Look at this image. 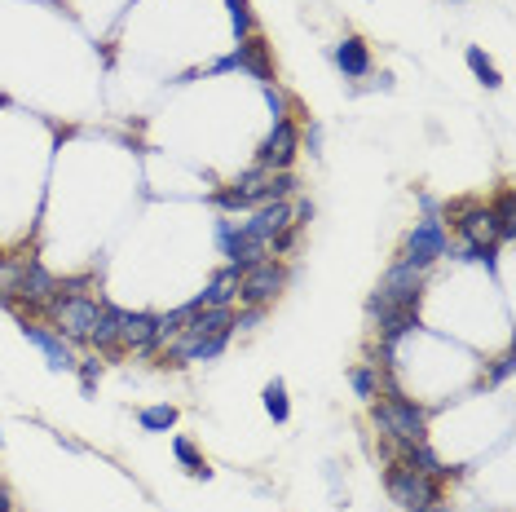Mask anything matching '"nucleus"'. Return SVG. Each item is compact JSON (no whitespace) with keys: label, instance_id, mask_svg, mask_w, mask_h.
<instances>
[{"label":"nucleus","instance_id":"nucleus-5","mask_svg":"<svg viewBox=\"0 0 516 512\" xmlns=\"http://www.w3.org/2000/svg\"><path fill=\"white\" fill-rule=\"evenodd\" d=\"M287 287V265L283 261H256L243 270L239 279V305H261L270 309V301H278V292Z\"/></svg>","mask_w":516,"mask_h":512},{"label":"nucleus","instance_id":"nucleus-7","mask_svg":"<svg viewBox=\"0 0 516 512\" xmlns=\"http://www.w3.org/2000/svg\"><path fill=\"white\" fill-rule=\"evenodd\" d=\"M419 292H424V270L411 261H397L389 265V274L380 279L375 296H380L389 309H415L419 305Z\"/></svg>","mask_w":516,"mask_h":512},{"label":"nucleus","instance_id":"nucleus-8","mask_svg":"<svg viewBox=\"0 0 516 512\" xmlns=\"http://www.w3.org/2000/svg\"><path fill=\"white\" fill-rule=\"evenodd\" d=\"M446 252H450L446 226H442L437 217H424L411 234H406V256H402V261H411V265H419V270H428V265L442 261Z\"/></svg>","mask_w":516,"mask_h":512},{"label":"nucleus","instance_id":"nucleus-29","mask_svg":"<svg viewBox=\"0 0 516 512\" xmlns=\"http://www.w3.org/2000/svg\"><path fill=\"white\" fill-rule=\"evenodd\" d=\"M261 318H265V309H261V305H243L239 314H234V332H252V327L261 323Z\"/></svg>","mask_w":516,"mask_h":512},{"label":"nucleus","instance_id":"nucleus-13","mask_svg":"<svg viewBox=\"0 0 516 512\" xmlns=\"http://www.w3.org/2000/svg\"><path fill=\"white\" fill-rule=\"evenodd\" d=\"M239 279H243V270L239 265H221L217 274L208 279V287L195 296V305L199 309H221V305H234L239 301Z\"/></svg>","mask_w":516,"mask_h":512},{"label":"nucleus","instance_id":"nucleus-17","mask_svg":"<svg viewBox=\"0 0 516 512\" xmlns=\"http://www.w3.org/2000/svg\"><path fill=\"white\" fill-rule=\"evenodd\" d=\"M336 67L349 80L371 76V49H367V40H362V36H344L340 45H336Z\"/></svg>","mask_w":516,"mask_h":512},{"label":"nucleus","instance_id":"nucleus-3","mask_svg":"<svg viewBox=\"0 0 516 512\" xmlns=\"http://www.w3.org/2000/svg\"><path fill=\"white\" fill-rule=\"evenodd\" d=\"M98 301L93 296H53L45 305V314L53 318V332H58L67 345H89V332L93 323H98Z\"/></svg>","mask_w":516,"mask_h":512},{"label":"nucleus","instance_id":"nucleus-33","mask_svg":"<svg viewBox=\"0 0 516 512\" xmlns=\"http://www.w3.org/2000/svg\"><path fill=\"white\" fill-rule=\"evenodd\" d=\"M318 146H322V128L314 124V128H309V151H314V155H318Z\"/></svg>","mask_w":516,"mask_h":512},{"label":"nucleus","instance_id":"nucleus-14","mask_svg":"<svg viewBox=\"0 0 516 512\" xmlns=\"http://www.w3.org/2000/svg\"><path fill=\"white\" fill-rule=\"evenodd\" d=\"M287 226H292V204H287V199L261 204V208L252 212V221H243V230L252 234V239H265V243H270L274 234H283Z\"/></svg>","mask_w":516,"mask_h":512},{"label":"nucleus","instance_id":"nucleus-19","mask_svg":"<svg viewBox=\"0 0 516 512\" xmlns=\"http://www.w3.org/2000/svg\"><path fill=\"white\" fill-rule=\"evenodd\" d=\"M402 460L411 464V468H419V473H428L433 482H446V477H455L459 468H446L442 460H437L433 451H428V442H411V446H402Z\"/></svg>","mask_w":516,"mask_h":512},{"label":"nucleus","instance_id":"nucleus-24","mask_svg":"<svg viewBox=\"0 0 516 512\" xmlns=\"http://www.w3.org/2000/svg\"><path fill=\"white\" fill-rule=\"evenodd\" d=\"M464 62H468V71H472V76H477L481 84H486V89H499V84H503L499 67H494V62L486 58V49H477V45H472V49L464 53Z\"/></svg>","mask_w":516,"mask_h":512},{"label":"nucleus","instance_id":"nucleus-1","mask_svg":"<svg viewBox=\"0 0 516 512\" xmlns=\"http://www.w3.org/2000/svg\"><path fill=\"white\" fill-rule=\"evenodd\" d=\"M371 424L389 437V442H397V446H411V442H424V437H428L424 407H415L411 398H402V393H397V384H393V389H384L380 402H371Z\"/></svg>","mask_w":516,"mask_h":512},{"label":"nucleus","instance_id":"nucleus-31","mask_svg":"<svg viewBox=\"0 0 516 512\" xmlns=\"http://www.w3.org/2000/svg\"><path fill=\"white\" fill-rule=\"evenodd\" d=\"M265 102H270L274 120H287V98H283V93H278V84H265Z\"/></svg>","mask_w":516,"mask_h":512},{"label":"nucleus","instance_id":"nucleus-10","mask_svg":"<svg viewBox=\"0 0 516 512\" xmlns=\"http://www.w3.org/2000/svg\"><path fill=\"white\" fill-rule=\"evenodd\" d=\"M212 71H217V76L221 71H247V76H256L261 84H274V67H270V58H265V40L261 36L239 40V49L212 62Z\"/></svg>","mask_w":516,"mask_h":512},{"label":"nucleus","instance_id":"nucleus-11","mask_svg":"<svg viewBox=\"0 0 516 512\" xmlns=\"http://www.w3.org/2000/svg\"><path fill=\"white\" fill-rule=\"evenodd\" d=\"M217 243H221V252L230 256V265H239V270H247V265H256V261H270V243L252 239V234L243 226H234V221H217Z\"/></svg>","mask_w":516,"mask_h":512},{"label":"nucleus","instance_id":"nucleus-20","mask_svg":"<svg viewBox=\"0 0 516 512\" xmlns=\"http://www.w3.org/2000/svg\"><path fill=\"white\" fill-rule=\"evenodd\" d=\"M375 327H380V345L397 349V340H402V336L419 332V314H415V309H389V314H384Z\"/></svg>","mask_w":516,"mask_h":512},{"label":"nucleus","instance_id":"nucleus-16","mask_svg":"<svg viewBox=\"0 0 516 512\" xmlns=\"http://www.w3.org/2000/svg\"><path fill=\"white\" fill-rule=\"evenodd\" d=\"M120 349L155 354V314H128V309H120Z\"/></svg>","mask_w":516,"mask_h":512},{"label":"nucleus","instance_id":"nucleus-21","mask_svg":"<svg viewBox=\"0 0 516 512\" xmlns=\"http://www.w3.org/2000/svg\"><path fill=\"white\" fill-rule=\"evenodd\" d=\"M172 455H177L181 468H186L190 477H203V482H208V477H212L208 460H203V455H199V446L190 442V437H172Z\"/></svg>","mask_w":516,"mask_h":512},{"label":"nucleus","instance_id":"nucleus-28","mask_svg":"<svg viewBox=\"0 0 516 512\" xmlns=\"http://www.w3.org/2000/svg\"><path fill=\"white\" fill-rule=\"evenodd\" d=\"M494 243H464V261H477V265H486V270H494Z\"/></svg>","mask_w":516,"mask_h":512},{"label":"nucleus","instance_id":"nucleus-23","mask_svg":"<svg viewBox=\"0 0 516 512\" xmlns=\"http://www.w3.org/2000/svg\"><path fill=\"white\" fill-rule=\"evenodd\" d=\"M490 212H494V226H499V239L512 243L516 239V195H512V190H503L499 204H494Z\"/></svg>","mask_w":516,"mask_h":512},{"label":"nucleus","instance_id":"nucleus-30","mask_svg":"<svg viewBox=\"0 0 516 512\" xmlns=\"http://www.w3.org/2000/svg\"><path fill=\"white\" fill-rule=\"evenodd\" d=\"M75 371H80V380H84V393H93V384H98V376H102V362L84 358V362H75Z\"/></svg>","mask_w":516,"mask_h":512},{"label":"nucleus","instance_id":"nucleus-34","mask_svg":"<svg viewBox=\"0 0 516 512\" xmlns=\"http://www.w3.org/2000/svg\"><path fill=\"white\" fill-rule=\"evenodd\" d=\"M419 512H455L450 504H442V499H437V504H428V508H419Z\"/></svg>","mask_w":516,"mask_h":512},{"label":"nucleus","instance_id":"nucleus-22","mask_svg":"<svg viewBox=\"0 0 516 512\" xmlns=\"http://www.w3.org/2000/svg\"><path fill=\"white\" fill-rule=\"evenodd\" d=\"M261 402H265V411H270L274 424H287V420H292V402H287V384H283V380H270V384H265Z\"/></svg>","mask_w":516,"mask_h":512},{"label":"nucleus","instance_id":"nucleus-12","mask_svg":"<svg viewBox=\"0 0 516 512\" xmlns=\"http://www.w3.org/2000/svg\"><path fill=\"white\" fill-rule=\"evenodd\" d=\"M23 336L31 340V345L45 354V362L53 371H75V354H71V345L62 340L53 327H45V323H36V318H23Z\"/></svg>","mask_w":516,"mask_h":512},{"label":"nucleus","instance_id":"nucleus-32","mask_svg":"<svg viewBox=\"0 0 516 512\" xmlns=\"http://www.w3.org/2000/svg\"><path fill=\"white\" fill-rule=\"evenodd\" d=\"M512 367H516V358H512V354H503V358H499V362H494V367H490L486 384H499V380H508V376H512Z\"/></svg>","mask_w":516,"mask_h":512},{"label":"nucleus","instance_id":"nucleus-15","mask_svg":"<svg viewBox=\"0 0 516 512\" xmlns=\"http://www.w3.org/2000/svg\"><path fill=\"white\" fill-rule=\"evenodd\" d=\"M181 336L190 340H208V336H234V309L221 305V309H195L181 327Z\"/></svg>","mask_w":516,"mask_h":512},{"label":"nucleus","instance_id":"nucleus-25","mask_svg":"<svg viewBox=\"0 0 516 512\" xmlns=\"http://www.w3.org/2000/svg\"><path fill=\"white\" fill-rule=\"evenodd\" d=\"M137 424H142L146 433H168L172 424H177V407H168V402H159V407H142L137 411Z\"/></svg>","mask_w":516,"mask_h":512},{"label":"nucleus","instance_id":"nucleus-6","mask_svg":"<svg viewBox=\"0 0 516 512\" xmlns=\"http://www.w3.org/2000/svg\"><path fill=\"white\" fill-rule=\"evenodd\" d=\"M296 151H300V128L292 124V115H287V120H274L270 137L256 146V168H265V173H287Z\"/></svg>","mask_w":516,"mask_h":512},{"label":"nucleus","instance_id":"nucleus-4","mask_svg":"<svg viewBox=\"0 0 516 512\" xmlns=\"http://www.w3.org/2000/svg\"><path fill=\"white\" fill-rule=\"evenodd\" d=\"M53 296H58V279H53L40 261H23L14 270V283H9V292H5V305L18 309L27 301V309H45Z\"/></svg>","mask_w":516,"mask_h":512},{"label":"nucleus","instance_id":"nucleus-27","mask_svg":"<svg viewBox=\"0 0 516 512\" xmlns=\"http://www.w3.org/2000/svg\"><path fill=\"white\" fill-rule=\"evenodd\" d=\"M225 9H230V27H234V36H239V40L256 36V18H252V9H247V0H225Z\"/></svg>","mask_w":516,"mask_h":512},{"label":"nucleus","instance_id":"nucleus-18","mask_svg":"<svg viewBox=\"0 0 516 512\" xmlns=\"http://www.w3.org/2000/svg\"><path fill=\"white\" fill-rule=\"evenodd\" d=\"M89 345L98 349V354H115V349H120V309L115 305L98 309V323H93V332H89Z\"/></svg>","mask_w":516,"mask_h":512},{"label":"nucleus","instance_id":"nucleus-35","mask_svg":"<svg viewBox=\"0 0 516 512\" xmlns=\"http://www.w3.org/2000/svg\"><path fill=\"white\" fill-rule=\"evenodd\" d=\"M0 512H14V504H9V495L0 490Z\"/></svg>","mask_w":516,"mask_h":512},{"label":"nucleus","instance_id":"nucleus-9","mask_svg":"<svg viewBox=\"0 0 516 512\" xmlns=\"http://www.w3.org/2000/svg\"><path fill=\"white\" fill-rule=\"evenodd\" d=\"M450 226L459 230L464 243H499V226H494V212L477 199H464V204H450Z\"/></svg>","mask_w":516,"mask_h":512},{"label":"nucleus","instance_id":"nucleus-2","mask_svg":"<svg viewBox=\"0 0 516 512\" xmlns=\"http://www.w3.org/2000/svg\"><path fill=\"white\" fill-rule=\"evenodd\" d=\"M384 486H389L393 504H402L406 512H419V508H428V504L442 499V482H433V477L411 468L406 460H393L389 468H384Z\"/></svg>","mask_w":516,"mask_h":512},{"label":"nucleus","instance_id":"nucleus-26","mask_svg":"<svg viewBox=\"0 0 516 512\" xmlns=\"http://www.w3.org/2000/svg\"><path fill=\"white\" fill-rule=\"evenodd\" d=\"M349 384H353V393H358L362 402L380 398V376H375V367H349Z\"/></svg>","mask_w":516,"mask_h":512}]
</instances>
